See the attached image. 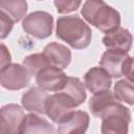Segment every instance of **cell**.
I'll list each match as a JSON object with an SVG mask.
<instances>
[{
	"mask_svg": "<svg viewBox=\"0 0 134 134\" xmlns=\"http://www.w3.org/2000/svg\"><path fill=\"white\" fill-rule=\"evenodd\" d=\"M57 37L67 42L72 48L82 49L90 44L91 30L80 17L66 16L58 20Z\"/></svg>",
	"mask_w": 134,
	"mask_h": 134,
	"instance_id": "obj_1",
	"label": "cell"
},
{
	"mask_svg": "<svg viewBox=\"0 0 134 134\" xmlns=\"http://www.w3.org/2000/svg\"><path fill=\"white\" fill-rule=\"evenodd\" d=\"M82 15L90 24L106 34L119 27L118 12L104 1H86L82 8Z\"/></svg>",
	"mask_w": 134,
	"mask_h": 134,
	"instance_id": "obj_2",
	"label": "cell"
},
{
	"mask_svg": "<svg viewBox=\"0 0 134 134\" xmlns=\"http://www.w3.org/2000/svg\"><path fill=\"white\" fill-rule=\"evenodd\" d=\"M119 100L108 105L100 113L102 117V134H127L128 124L131 114L128 108L120 105Z\"/></svg>",
	"mask_w": 134,
	"mask_h": 134,
	"instance_id": "obj_3",
	"label": "cell"
},
{
	"mask_svg": "<svg viewBox=\"0 0 134 134\" xmlns=\"http://www.w3.org/2000/svg\"><path fill=\"white\" fill-rule=\"evenodd\" d=\"M76 104L74 100L67 95L66 93L60 91L55 94L49 95L46 100V114L54 121V122H62L67 119L73 112Z\"/></svg>",
	"mask_w": 134,
	"mask_h": 134,
	"instance_id": "obj_4",
	"label": "cell"
},
{
	"mask_svg": "<svg viewBox=\"0 0 134 134\" xmlns=\"http://www.w3.org/2000/svg\"><path fill=\"white\" fill-rule=\"evenodd\" d=\"M52 16L45 12H35L25 17L23 29L32 37L44 39L51 35Z\"/></svg>",
	"mask_w": 134,
	"mask_h": 134,
	"instance_id": "obj_5",
	"label": "cell"
},
{
	"mask_svg": "<svg viewBox=\"0 0 134 134\" xmlns=\"http://www.w3.org/2000/svg\"><path fill=\"white\" fill-rule=\"evenodd\" d=\"M25 115L20 106L10 104L2 107L0 113V134H20Z\"/></svg>",
	"mask_w": 134,
	"mask_h": 134,
	"instance_id": "obj_6",
	"label": "cell"
},
{
	"mask_svg": "<svg viewBox=\"0 0 134 134\" xmlns=\"http://www.w3.org/2000/svg\"><path fill=\"white\" fill-rule=\"evenodd\" d=\"M68 76L58 67L47 66L36 75V82L44 91L60 92L64 89Z\"/></svg>",
	"mask_w": 134,
	"mask_h": 134,
	"instance_id": "obj_7",
	"label": "cell"
},
{
	"mask_svg": "<svg viewBox=\"0 0 134 134\" xmlns=\"http://www.w3.org/2000/svg\"><path fill=\"white\" fill-rule=\"evenodd\" d=\"M30 81V74L28 70L19 65L13 64L1 70V85L9 90L21 89L28 85Z\"/></svg>",
	"mask_w": 134,
	"mask_h": 134,
	"instance_id": "obj_8",
	"label": "cell"
},
{
	"mask_svg": "<svg viewBox=\"0 0 134 134\" xmlns=\"http://www.w3.org/2000/svg\"><path fill=\"white\" fill-rule=\"evenodd\" d=\"M128 54L125 51L117 49H108L102 57L99 65L112 77H120L122 75L124 63Z\"/></svg>",
	"mask_w": 134,
	"mask_h": 134,
	"instance_id": "obj_9",
	"label": "cell"
},
{
	"mask_svg": "<svg viewBox=\"0 0 134 134\" xmlns=\"http://www.w3.org/2000/svg\"><path fill=\"white\" fill-rule=\"evenodd\" d=\"M89 125V116L84 111H74L59 124L58 134H84Z\"/></svg>",
	"mask_w": 134,
	"mask_h": 134,
	"instance_id": "obj_10",
	"label": "cell"
},
{
	"mask_svg": "<svg viewBox=\"0 0 134 134\" xmlns=\"http://www.w3.org/2000/svg\"><path fill=\"white\" fill-rule=\"evenodd\" d=\"M85 85L93 93L97 94L99 92L109 90L111 86V77L107 71L102 67L91 68L85 74Z\"/></svg>",
	"mask_w": 134,
	"mask_h": 134,
	"instance_id": "obj_11",
	"label": "cell"
},
{
	"mask_svg": "<svg viewBox=\"0 0 134 134\" xmlns=\"http://www.w3.org/2000/svg\"><path fill=\"white\" fill-rule=\"evenodd\" d=\"M43 54L50 66H54L60 69L67 67L71 60L70 50L64 45H61L55 42L48 44L44 48Z\"/></svg>",
	"mask_w": 134,
	"mask_h": 134,
	"instance_id": "obj_12",
	"label": "cell"
},
{
	"mask_svg": "<svg viewBox=\"0 0 134 134\" xmlns=\"http://www.w3.org/2000/svg\"><path fill=\"white\" fill-rule=\"evenodd\" d=\"M103 42L109 49H117L128 52L132 45V36L128 29L118 27L115 30L108 32L103 38Z\"/></svg>",
	"mask_w": 134,
	"mask_h": 134,
	"instance_id": "obj_13",
	"label": "cell"
},
{
	"mask_svg": "<svg viewBox=\"0 0 134 134\" xmlns=\"http://www.w3.org/2000/svg\"><path fill=\"white\" fill-rule=\"evenodd\" d=\"M48 96L46 91L38 87H32L22 96V105L28 111L44 114L46 113L45 106Z\"/></svg>",
	"mask_w": 134,
	"mask_h": 134,
	"instance_id": "obj_14",
	"label": "cell"
},
{
	"mask_svg": "<svg viewBox=\"0 0 134 134\" xmlns=\"http://www.w3.org/2000/svg\"><path fill=\"white\" fill-rule=\"evenodd\" d=\"M20 134H55L54 128L46 119L35 115L28 114L25 116Z\"/></svg>",
	"mask_w": 134,
	"mask_h": 134,
	"instance_id": "obj_15",
	"label": "cell"
},
{
	"mask_svg": "<svg viewBox=\"0 0 134 134\" xmlns=\"http://www.w3.org/2000/svg\"><path fill=\"white\" fill-rule=\"evenodd\" d=\"M118 100L117 97L113 92L110 90H106L103 92H99L97 94H94L93 97H91L89 102V108L92 114L96 117H99L102 111L111 103Z\"/></svg>",
	"mask_w": 134,
	"mask_h": 134,
	"instance_id": "obj_16",
	"label": "cell"
},
{
	"mask_svg": "<svg viewBox=\"0 0 134 134\" xmlns=\"http://www.w3.org/2000/svg\"><path fill=\"white\" fill-rule=\"evenodd\" d=\"M62 92L69 95L74 100L76 106L81 105L86 98V92H85L84 84L76 77L68 76L66 85H65L64 89L62 90Z\"/></svg>",
	"mask_w": 134,
	"mask_h": 134,
	"instance_id": "obj_17",
	"label": "cell"
},
{
	"mask_svg": "<svg viewBox=\"0 0 134 134\" xmlns=\"http://www.w3.org/2000/svg\"><path fill=\"white\" fill-rule=\"evenodd\" d=\"M0 7L1 12L10 17L14 22H18L26 14L27 3L26 1H1Z\"/></svg>",
	"mask_w": 134,
	"mask_h": 134,
	"instance_id": "obj_18",
	"label": "cell"
},
{
	"mask_svg": "<svg viewBox=\"0 0 134 134\" xmlns=\"http://www.w3.org/2000/svg\"><path fill=\"white\" fill-rule=\"evenodd\" d=\"M114 94L119 102L134 105V83L121 80L115 84Z\"/></svg>",
	"mask_w": 134,
	"mask_h": 134,
	"instance_id": "obj_19",
	"label": "cell"
},
{
	"mask_svg": "<svg viewBox=\"0 0 134 134\" xmlns=\"http://www.w3.org/2000/svg\"><path fill=\"white\" fill-rule=\"evenodd\" d=\"M23 63H24V66L28 70L30 75L37 74L43 68L50 66L43 53H35L31 55H28L27 58L24 59Z\"/></svg>",
	"mask_w": 134,
	"mask_h": 134,
	"instance_id": "obj_20",
	"label": "cell"
},
{
	"mask_svg": "<svg viewBox=\"0 0 134 134\" xmlns=\"http://www.w3.org/2000/svg\"><path fill=\"white\" fill-rule=\"evenodd\" d=\"M54 5L59 13H69L72 10H75L80 5V1H54Z\"/></svg>",
	"mask_w": 134,
	"mask_h": 134,
	"instance_id": "obj_21",
	"label": "cell"
},
{
	"mask_svg": "<svg viewBox=\"0 0 134 134\" xmlns=\"http://www.w3.org/2000/svg\"><path fill=\"white\" fill-rule=\"evenodd\" d=\"M0 24H1V38L4 39L9 34V31L12 30L14 21L5 13L1 12V14H0Z\"/></svg>",
	"mask_w": 134,
	"mask_h": 134,
	"instance_id": "obj_22",
	"label": "cell"
},
{
	"mask_svg": "<svg viewBox=\"0 0 134 134\" xmlns=\"http://www.w3.org/2000/svg\"><path fill=\"white\" fill-rule=\"evenodd\" d=\"M122 75H125L128 81L134 83V58L128 57L124 63Z\"/></svg>",
	"mask_w": 134,
	"mask_h": 134,
	"instance_id": "obj_23",
	"label": "cell"
},
{
	"mask_svg": "<svg viewBox=\"0 0 134 134\" xmlns=\"http://www.w3.org/2000/svg\"><path fill=\"white\" fill-rule=\"evenodd\" d=\"M5 62H7L9 64V62H10V54L7 51V49L5 48V46L1 45V70L6 68V65H5L6 63Z\"/></svg>",
	"mask_w": 134,
	"mask_h": 134,
	"instance_id": "obj_24",
	"label": "cell"
}]
</instances>
